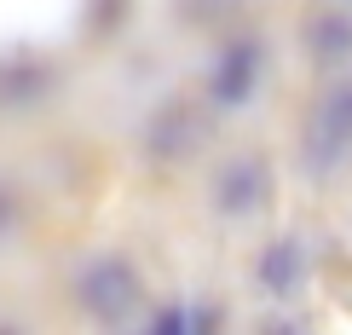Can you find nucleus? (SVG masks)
<instances>
[{"mask_svg": "<svg viewBox=\"0 0 352 335\" xmlns=\"http://www.w3.org/2000/svg\"><path fill=\"white\" fill-rule=\"evenodd\" d=\"M12 226H18V191H12V185L0 180V237H6Z\"/></svg>", "mask_w": 352, "mask_h": 335, "instance_id": "0eeeda50", "label": "nucleus"}, {"mask_svg": "<svg viewBox=\"0 0 352 335\" xmlns=\"http://www.w3.org/2000/svg\"><path fill=\"white\" fill-rule=\"evenodd\" d=\"M254 283L266 289L272 301H295L306 283V249L300 237H272L266 249L254 255Z\"/></svg>", "mask_w": 352, "mask_h": 335, "instance_id": "20e7f679", "label": "nucleus"}, {"mask_svg": "<svg viewBox=\"0 0 352 335\" xmlns=\"http://www.w3.org/2000/svg\"><path fill=\"white\" fill-rule=\"evenodd\" d=\"M254 335H312V329H306L289 307H272L266 318H260V329H254Z\"/></svg>", "mask_w": 352, "mask_h": 335, "instance_id": "423d86ee", "label": "nucleus"}, {"mask_svg": "<svg viewBox=\"0 0 352 335\" xmlns=\"http://www.w3.org/2000/svg\"><path fill=\"white\" fill-rule=\"evenodd\" d=\"M306 47H312V58H324V64H346L352 58V12L341 6H324L306 18Z\"/></svg>", "mask_w": 352, "mask_h": 335, "instance_id": "39448f33", "label": "nucleus"}, {"mask_svg": "<svg viewBox=\"0 0 352 335\" xmlns=\"http://www.w3.org/2000/svg\"><path fill=\"white\" fill-rule=\"evenodd\" d=\"M272 197V173L260 156H226L208 180V202L219 220H254Z\"/></svg>", "mask_w": 352, "mask_h": 335, "instance_id": "7ed1b4c3", "label": "nucleus"}, {"mask_svg": "<svg viewBox=\"0 0 352 335\" xmlns=\"http://www.w3.org/2000/svg\"><path fill=\"white\" fill-rule=\"evenodd\" d=\"M76 301H81L87 318H98V324H122L127 312H139L144 278L133 272V260H127V255H93L76 272Z\"/></svg>", "mask_w": 352, "mask_h": 335, "instance_id": "f257e3e1", "label": "nucleus"}, {"mask_svg": "<svg viewBox=\"0 0 352 335\" xmlns=\"http://www.w3.org/2000/svg\"><path fill=\"white\" fill-rule=\"evenodd\" d=\"M260 76H266V47H260V35H226L208 64V98L226 110L248 105V98L260 93Z\"/></svg>", "mask_w": 352, "mask_h": 335, "instance_id": "f03ea898", "label": "nucleus"}]
</instances>
